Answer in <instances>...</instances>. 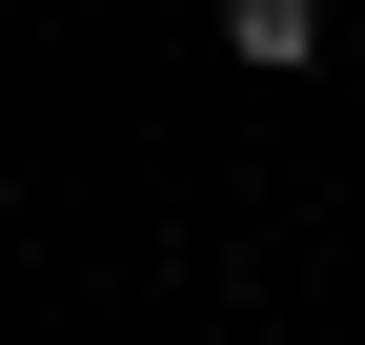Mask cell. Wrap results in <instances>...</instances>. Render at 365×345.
Instances as JSON below:
<instances>
[{
	"mask_svg": "<svg viewBox=\"0 0 365 345\" xmlns=\"http://www.w3.org/2000/svg\"><path fill=\"white\" fill-rule=\"evenodd\" d=\"M223 61H264V81H304V61H325V0H223Z\"/></svg>",
	"mask_w": 365,
	"mask_h": 345,
	"instance_id": "obj_1",
	"label": "cell"
}]
</instances>
